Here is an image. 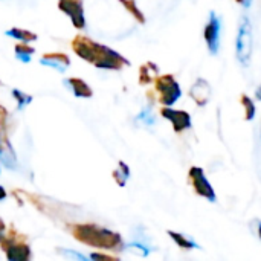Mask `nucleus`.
Returning a JSON list of instances; mask_svg holds the SVG:
<instances>
[{
    "instance_id": "25",
    "label": "nucleus",
    "mask_w": 261,
    "mask_h": 261,
    "mask_svg": "<svg viewBox=\"0 0 261 261\" xmlns=\"http://www.w3.org/2000/svg\"><path fill=\"white\" fill-rule=\"evenodd\" d=\"M89 258L92 261H121L118 257L109 255V254H102V252H92L89 255Z\"/></svg>"
},
{
    "instance_id": "5",
    "label": "nucleus",
    "mask_w": 261,
    "mask_h": 261,
    "mask_svg": "<svg viewBox=\"0 0 261 261\" xmlns=\"http://www.w3.org/2000/svg\"><path fill=\"white\" fill-rule=\"evenodd\" d=\"M188 179L191 180V185L196 191L197 196L203 197L208 202H216L217 200V194L213 188V185L210 184L208 177L205 176L203 168L200 167H191L188 171Z\"/></svg>"
},
{
    "instance_id": "18",
    "label": "nucleus",
    "mask_w": 261,
    "mask_h": 261,
    "mask_svg": "<svg viewBox=\"0 0 261 261\" xmlns=\"http://www.w3.org/2000/svg\"><path fill=\"white\" fill-rule=\"evenodd\" d=\"M118 2L125 8V11H128V14H130L138 23H141V24L145 23V15H144V12L139 9L136 0H118Z\"/></svg>"
},
{
    "instance_id": "4",
    "label": "nucleus",
    "mask_w": 261,
    "mask_h": 261,
    "mask_svg": "<svg viewBox=\"0 0 261 261\" xmlns=\"http://www.w3.org/2000/svg\"><path fill=\"white\" fill-rule=\"evenodd\" d=\"M236 55L237 60L248 66L252 58V24L251 20L246 15L240 17L239 29H237V38H236Z\"/></svg>"
},
{
    "instance_id": "3",
    "label": "nucleus",
    "mask_w": 261,
    "mask_h": 261,
    "mask_svg": "<svg viewBox=\"0 0 261 261\" xmlns=\"http://www.w3.org/2000/svg\"><path fill=\"white\" fill-rule=\"evenodd\" d=\"M154 90L162 107H173L182 96V89L171 73L158 75L154 78Z\"/></svg>"
},
{
    "instance_id": "28",
    "label": "nucleus",
    "mask_w": 261,
    "mask_h": 261,
    "mask_svg": "<svg viewBox=\"0 0 261 261\" xmlns=\"http://www.w3.org/2000/svg\"><path fill=\"white\" fill-rule=\"evenodd\" d=\"M6 197H8V193H6V190L0 185V202H2V200H5Z\"/></svg>"
},
{
    "instance_id": "29",
    "label": "nucleus",
    "mask_w": 261,
    "mask_h": 261,
    "mask_svg": "<svg viewBox=\"0 0 261 261\" xmlns=\"http://www.w3.org/2000/svg\"><path fill=\"white\" fill-rule=\"evenodd\" d=\"M255 98H257L258 101H261V86H258L257 90H255Z\"/></svg>"
},
{
    "instance_id": "6",
    "label": "nucleus",
    "mask_w": 261,
    "mask_h": 261,
    "mask_svg": "<svg viewBox=\"0 0 261 261\" xmlns=\"http://www.w3.org/2000/svg\"><path fill=\"white\" fill-rule=\"evenodd\" d=\"M58 9L70 18L73 28H76L78 31L86 28V14H84L83 0H58Z\"/></svg>"
},
{
    "instance_id": "19",
    "label": "nucleus",
    "mask_w": 261,
    "mask_h": 261,
    "mask_svg": "<svg viewBox=\"0 0 261 261\" xmlns=\"http://www.w3.org/2000/svg\"><path fill=\"white\" fill-rule=\"evenodd\" d=\"M153 73H154V75L158 73L156 64L147 63V64L141 66V69H139V83L144 84V86H145V84H150V83L154 81V78H156V76H153Z\"/></svg>"
},
{
    "instance_id": "9",
    "label": "nucleus",
    "mask_w": 261,
    "mask_h": 261,
    "mask_svg": "<svg viewBox=\"0 0 261 261\" xmlns=\"http://www.w3.org/2000/svg\"><path fill=\"white\" fill-rule=\"evenodd\" d=\"M5 249L6 260L8 261H31V248L23 242H14V237H5L0 243Z\"/></svg>"
},
{
    "instance_id": "13",
    "label": "nucleus",
    "mask_w": 261,
    "mask_h": 261,
    "mask_svg": "<svg viewBox=\"0 0 261 261\" xmlns=\"http://www.w3.org/2000/svg\"><path fill=\"white\" fill-rule=\"evenodd\" d=\"M168 237L184 251H191V249H200V246L188 236L182 234V232H176V231H168L167 232Z\"/></svg>"
},
{
    "instance_id": "14",
    "label": "nucleus",
    "mask_w": 261,
    "mask_h": 261,
    "mask_svg": "<svg viewBox=\"0 0 261 261\" xmlns=\"http://www.w3.org/2000/svg\"><path fill=\"white\" fill-rule=\"evenodd\" d=\"M5 34L14 40H18L20 43H32V41H37L38 35L32 31H28V29H23V28H11V29H6Z\"/></svg>"
},
{
    "instance_id": "20",
    "label": "nucleus",
    "mask_w": 261,
    "mask_h": 261,
    "mask_svg": "<svg viewBox=\"0 0 261 261\" xmlns=\"http://www.w3.org/2000/svg\"><path fill=\"white\" fill-rule=\"evenodd\" d=\"M130 177V168L125 162H118V168L113 171V179L119 187H125L127 180Z\"/></svg>"
},
{
    "instance_id": "1",
    "label": "nucleus",
    "mask_w": 261,
    "mask_h": 261,
    "mask_svg": "<svg viewBox=\"0 0 261 261\" xmlns=\"http://www.w3.org/2000/svg\"><path fill=\"white\" fill-rule=\"evenodd\" d=\"M72 49L81 60L93 64L96 69L121 70L122 67L130 66V61L124 55L116 52L115 49L106 44L96 43L81 34L72 40Z\"/></svg>"
},
{
    "instance_id": "11",
    "label": "nucleus",
    "mask_w": 261,
    "mask_h": 261,
    "mask_svg": "<svg viewBox=\"0 0 261 261\" xmlns=\"http://www.w3.org/2000/svg\"><path fill=\"white\" fill-rule=\"evenodd\" d=\"M213 95V89L205 78H197L194 84L190 87V98L196 102V106L203 107L210 102Z\"/></svg>"
},
{
    "instance_id": "12",
    "label": "nucleus",
    "mask_w": 261,
    "mask_h": 261,
    "mask_svg": "<svg viewBox=\"0 0 261 261\" xmlns=\"http://www.w3.org/2000/svg\"><path fill=\"white\" fill-rule=\"evenodd\" d=\"M64 86L73 93V96L76 98H92L93 96V90L92 87L81 78L72 76V78H66L64 80Z\"/></svg>"
},
{
    "instance_id": "2",
    "label": "nucleus",
    "mask_w": 261,
    "mask_h": 261,
    "mask_svg": "<svg viewBox=\"0 0 261 261\" xmlns=\"http://www.w3.org/2000/svg\"><path fill=\"white\" fill-rule=\"evenodd\" d=\"M72 236L81 242L83 245L98 248V249H109V251H124V240L121 234L89 223V225H75L72 228Z\"/></svg>"
},
{
    "instance_id": "22",
    "label": "nucleus",
    "mask_w": 261,
    "mask_h": 261,
    "mask_svg": "<svg viewBox=\"0 0 261 261\" xmlns=\"http://www.w3.org/2000/svg\"><path fill=\"white\" fill-rule=\"evenodd\" d=\"M240 104L243 106L245 109V119L246 121H252L255 118V113H257V109H255V104L254 101L251 99V96L248 95H242L240 98Z\"/></svg>"
},
{
    "instance_id": "7",
    "label": "nucleus",
    "mask_w": 261,
    "mask_h": 261,
    "mask_svg": "<svg viewBox=\"0 0 261 261\" xmlns=\"http://www.w3.org/2000/svg\"><path fill=\"white\" fill-rule=\"evenodd\" d=\"M220 32H222V21L216 12L210 14V18L203 29V38L206 41L208 50L216 55L220 49Z\"/></svg>"
},
{
    "instance_id": "15",
    "label": "nucleus",
    "mask_w": 261,
    "mask_h": 261,
    "mask_svg": "<svg viewBox=\"0 0 261 261\" xmlns=\"http://www.w3.org/2000/svg\"><path fill=\"white\" fill-rule=\"evenodd\" d=\"M0 164L8 170H17L18 161H17V156H15L14 148H12L11 144L0 148Z\"/></svg>"
},
{
    "instance_id": "16",
    "label": "nucleus",
    "mask_w": 261,
    "mask_h": 261,
    "mask_svg": "<svg viewBox=\"0 0 261 261\" xmlns=\"http://www.w3.org/2000/svg\"><path fill=\"white\" fill-rule=\"evenodd\" d=\"M124 251L136 255V257H141V258H145L150 255L151 252V248L145 243V242H139V240H135V242H130V243H125L124 245Z\"/></svg>"
},
{
    "instance_id": "23",
    "label": "nucleus",
    "mask_w": 261,
    "mask_h": 261,
    "mask_svg": "<svg viewBox=\"0 0 261 261\" xmlns=\"http://www.w3.org/2000/svg\"><path fill=\"white\" fill-rule=\"evenodd\" d=\"M136 121H138V122H141L142 125H147V127L154 125V122H156V116H154V113H153V109H151V107H145V109H142V110L139 112V115L136 116Z\"/></svg>"
},
{
    "instance_id": "27",
    "label": "nucleus",
    "mask_w": 261,
    "mask_h": 261,
    "mask_svg": "<svg viewBox=\"0 0 261 261\" xmlns=\"http://www.w3.org/2000/svg\"><path fill=\"white\" fill-rule=\"evenodd\" d=\"M239 5H242L243 8H249L251 6V3H252V0H236Z\"/></svg>"
},
{
    "instance_id": "30",
    "label": "nucleus",
    "mask_w": 261,
    "mask_h": 261,
    "mask_svg": "<svg viewBox=\"0 0 261 261\" xmlns=\"http://www.w3.org/2000/svg\"><path fill=\"white\" fill-rule=\"evenodd\" d=\"M257 232H258V237L261 239V223H258V225H257Z\"/></svg>"
},
{
    "instance_id": "24",
    "label": "nucleus",
    "mask_w": 261,
    "mask_h": 261,
    "mask_svg": "<svg viewBox=\"0 0 261 261\" xmlns=\"http://www.w3.org/2000/svg\"><path fill=\"white\" fill-rule=\"evenodd\" d=\"M58 254L61 257H64L67 261H92L89 257H86L84 254L76 252L73 249H64V248H61V249H58Z\"/></svg>"
},
{
    "instance_id": "10",
    "label": "nucleus",
    "mask_w": 261,
    "mask_h": 261,
    "mask_svg": "<svg viewBox=\"0 0 261 261\" xmlns=\"http://www.w3.org/2000/svg\"><path fill=\"white\" fill-rule=\"evenodd\" d=\"M40 64L49 69H54L60 73H64L70 67V58L64 52H49L40 57Z\"/></svg>"
},
{
    "instance_id": "17",
    "label": "nucleus",
    "mask_w": 261,
    "mask_h": 261,
    "mask_svg": "<svg viewBox=\"0 0 261 261\" xmlns=\"http://www.w3.org/2000/svg\"><path fill=\"white\" fill-rule=\"evenodd\" d=\"M34 54H35V49L28 43H17L14 46V55L21 63H31Z\"/></svg>"
},
{
    "instance_id": "26",
    "label": "nucleus",
    "mask_w": 261,
    "mask_h": 261,
    "mask_svg": "<svg viewBox=\"0 0 261 261\" xmlns=\"http://www.w3.org/2000/svg\"><path fill=\"white\" fill-rule=\"evenodd\" d=\"M5 232H6V225H5V222L0 219V243H2V242L5 240V237H6Z\"/></svg>"
},
{
    "instance_id": "21",
    "label": "nucleus",
    "mask_w": 261,
    "mask_h": 261,
    "mask_svg": "<svg viewBox=\"0 0 261 261\" xmlns=\"http://www.w3.org/2000/svg\"><path fill=\"white\" fill-rule=\"evenodd\" d=\"M11 93H12V98L15 99V102H17V109H18V110L26 109V107L32 102V96L28 95V93H24V92L20 90V89H12Z\"/></svg>"
},
{
    "instance_id": "8",
    "label": "nucleus",
    "mask_w": 261,
    "mask_h": 261,
    "mask_svg": "<svg viewBox=\"0 0 261 261\" xmlns=\"http://www.w3.org/2000/svg\"><path fill=\"white\" fill-rule=\"evenodd\" d=\"M161 116L165 118L167 121H170V124L173 125V130L176 133H184L193 127L191 115L185 110H177L173 107H162Z\"/></svg>"
}]
</instances>
